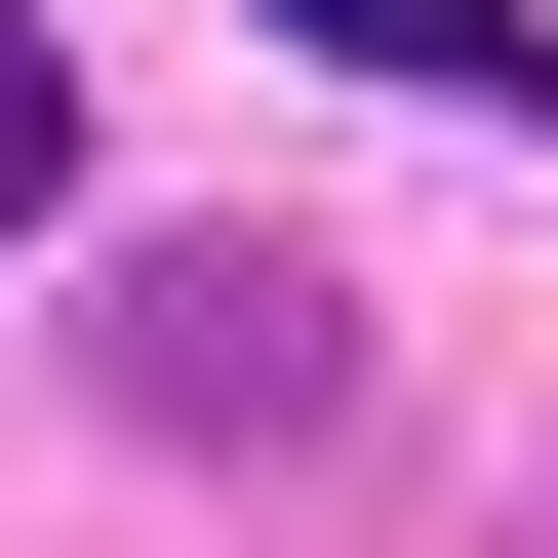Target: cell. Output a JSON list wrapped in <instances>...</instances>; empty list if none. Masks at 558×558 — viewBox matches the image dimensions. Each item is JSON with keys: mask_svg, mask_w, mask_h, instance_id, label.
I'll return each mask as SVG.
<instances>
[{"mask_svg": "<svg viewBox=\"0 0 558 558\" xmlns=\"http://www.w3.org/2000/svg\"><path fill=\"white\" fill-rule=\"evenodd\" d=\"M279 40H319V81H439V120H519V81H558V0H279Z\"/></svg>", "mask_w": 558, "mask_h": 558, "instance_id": "cell-2", "label": "cell"}, {"mask_svg": "<svg viewBox=\"0 0 558 558\" xmlns=\"http://www.w3.org/2000/svg\"><path fill=\"white\" fill-rule=\"evenodd\" d=\"M40 199H81V81H40V40H0V240H40Z\"/></svg>", "mask_w": 558, "mask_h": 558, "instance_id": "cell-3", "label": "cell"}, {"mask_svg": "<svg viewBox=\"0 0 558 558\" xmlns=\"http://www.w3.org/2000/svg\"><path fill=\"white\" fill-rule=\"evenodd\" d=\"M120 399H160V439H319V399H360V279L319 240H120Z\"/></svg>", "mask_w": 558, "mask_h": 558, "instance_id": "cell-1", "label": "cell"}]
</instances>
